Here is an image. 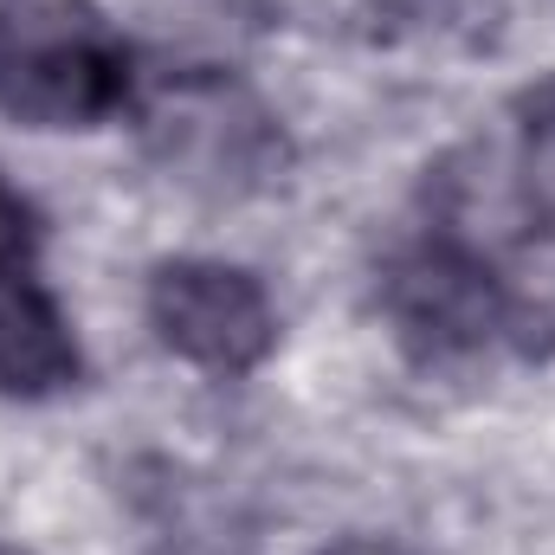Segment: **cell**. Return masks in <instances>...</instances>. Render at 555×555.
Segmentation results:
<instances>
[{
    "label": "cell",
    "mask_w": 555,
    "mask_h": 555,
    "mask_svg": "<svg viewBox=\"0 0 555 555\" xmlns=\"http://www.w3.org/2000/svg\"><path fill=\"white\" fill-rule=\"evenodd\" d=\"M388 317L420 356H485L498 343H524L530 304L517 284L459 233H426L388 266Z\"/></svg>",
    "instance_id": "7a4b0ae2"
},
{
    "label": "cell",
    "mask_w": 555,
    "mask_h": 555,
    "mask_svg": "<svg viewBox=\"0 0 555 555\" xmlns=\"http://www.w3.org/2000/svg\"><path fill=\"white\" fill-rule=\"evenodd\" d=\"M85 375L78 330L65 304L39 284V272H0V395L46 401Z\"/></svg>",
    "instance_id": "277c9868"
},
{
    "label": "cell",
    "mask_w": 555,
    "mask_h": 555,
    "mask_svg": "<svg viewBox=\"0 0 555 555\" xmlns=\"http://www.w3.org/2000/svg\"><path fill=\"white\" fill-rule=\"evenodd\" d=\"M317 555H408V550H395L382 537H343V543H323Z\"/></svg>",
    "instance_id": "8992f818"
},
{
    "label": "cell",
    "mask_w": 555,
    "mask_h": 555,
    "mask_svg": "<svg viewBox=\"0 0 555 555\" xmlns=\"http://www.w3.org/2000/svg\"><path fill=\"white\" fill-rule=\"evenodd\" d=\"M550 124H555V117H550Z\"/></svg>",
    "instance_id": "ba28073f"
},
{
    "label": "cell",
    "mask_w": 555,
    "mask_h": 555,
    "mask_svg": "<svg viewBox=\"0 0 555 555\" xmlns=\"http://www.w3.org/2000/svg\"><path fill=\"white\" fill-rule=\"evenodd\" d=\"M0 555H26V550H13V543H0Z\"/></svg>",
    "instance_id": "52a82bcc"
},
{
    "label": "cell",
    "mask_w": 555,
    "mask_h": 555,
    "mask_svg": "<svg viewBox=\"0 0 555 555\" xmlns=\"http://www.w3.org/2000/svg\"><path fill=\"white\" fill-rule=\"evenodd\" d=\"M33 246H39V214H33V201L0 175V272H26V266H33Z\"/></svg>",
    "instance_id": "5b68a950"
},
{
    "label": "cell",
    "mask_w": 555,
    "mask_h": 555,
    "mask_svg": "<svg viewBox=\"0 0 555 555\" xmlns=\"http://www.w3.org/2000/svg\"><path fill=\"white\" fill-rule=\"evenodd\" d=\"M137 98V52L98 0H0V111L33 130H98Z\"/></svg>",
    "instance_id": "6da1fadb"
},
{
    "label": "cell",
    "mask_w": 555,
    "mask_h": 555,
    "mask_svg": "<svg viewBox=\"0 0 555 555\" xmlns=\"http://www.w3.org/2000/svg\"><path fill=\"white\" fill-rule=\"evenodd\" d=\"M149 330L168 356L207 375H253L278 349L272 291L227 259H168L149 278Z\"/></svg>",
    "instance_id": "3957f363"
}]
</instances>
